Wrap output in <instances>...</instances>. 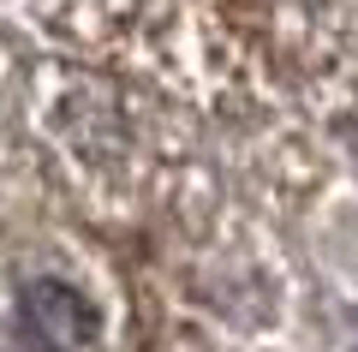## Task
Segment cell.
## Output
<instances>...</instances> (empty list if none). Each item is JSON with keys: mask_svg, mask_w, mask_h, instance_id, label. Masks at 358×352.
I'll list each match as a JSON object with an SVG mask.
<instances>
[{"mask_svg": "<svg viewBox=\"0 0 358 352\" xmlns=\"http://www.w3.org/2000/svg\"><path fill=\"white\" fill-rule=\"evenodd\" d=\"M293 66L317 72L329 90H358V0H239Z\"/></svg>", "mask_w": 358, "mask_h": 352, "instance_id": "1", "label": "cell"}, {"mask_svg": "<svg viewBox=\"0 0 358 352\" xmlns=\"http://www.w3.org/2000/svg\"><path fill=\"white\" fill-rule=\"evenodd\" d=\"M18 328L36 352H90L96 340V311L78 287L66 281H36L18 299Z\"/></svg>", "mask_w": 358, "mask_h": 352, "instance_id": "2", "label": "cell"}]
</instances>
